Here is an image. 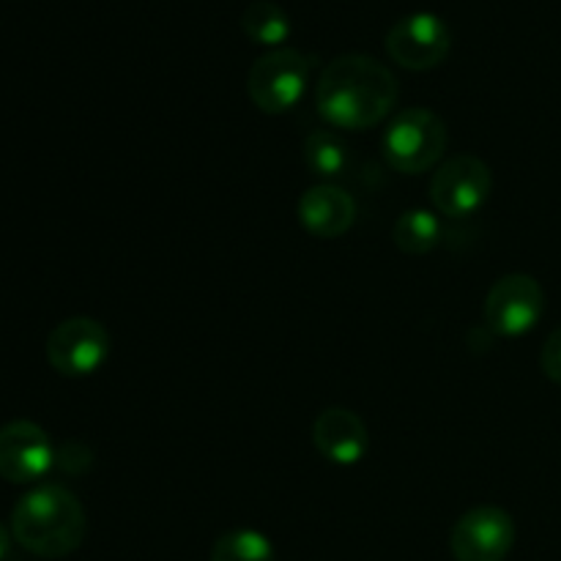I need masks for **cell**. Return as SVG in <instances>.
<instances>
[{
    "instance_id": "obj_15",
    "label": "cell",
    "mask_w": 561,
    "mask_h": 561,
    "mask_svg": "<svg viewBox=\"0 0 561 561\" xmlns=\"http://www.w3.org/2000/svg\"><path fill=\"white\" fill-rule=\"evenodd\" d=\"M392 239L405 255H427L442 241V222L427 208H409L394 222Z\"/></svg>"
},
{
    "instance_id": "obj_3",
    "label": "cell",
    "mask_w": 561,
    "mask_h": 561,
    "mask_svg": "<svg viewBox=\"0 0 561 561\" xmlns=\"http://www.w3.org/2000/svg\"><path fill=\"white\" fill-rule=\"evenodd\" d=\"M383 159L394 173L420 175L436 168L449 146V129L427 107H405L383 131Z\"/></svg>"
},
{
    "instance_id": "obj_17",
    "label": "cell",
    "mask_w": 561,
    "mask_h": 561,
    "mask_svg": "<svg viewBox=\"0 0 561 561\" xmlns=\"http://www.w3.org/2000/svg\"><path fill=\"white\" fill-rule=\"evenodd\" d=\"M540 367L546 373L548 381L559 383L561 387V327L557 332H551V337L546 340L540 351Z\"/></svg>"
},
{
    "instance_id": "obj_11",
    "label": "cell",
    "mask_w": 561,
    "mask_h": 561,
    "mask_svg": "<svg viewBox=\"0 0 561 561\" xmlns=\"http://www.w3.org/2000/svg\"><path fill=\"white\" fill-rule=\"evenodd\" d=\"M312 444L334 466H356L370 449V433L359 414L348 409H327L312 425Z\"/></svg>"
},
{
    "instance_id": "obj_1",
    "label": "cell",
    "mask_w": 561,
    "mask_h": 561,
    "mask_svg": "<svg viewBox=\"0 0 561 561\" xmlns=\"http://www.w3.org/2000/svg\"><path fill=\"white\" fill-rule=\"evenodd\" d=\"M394 102V75L381 60L362 53H345L329 60L316 88L318 113L334 129H373L392 113Z\"/></svg>"
},
{
    "instance_id": "obj_5",
    "label": "cell",
    "mask_w": 561,
    "mask_h": 561,
    "mask_svg": "<svg viewBox=\"0 0 561 561\" xmlns=\"http://www.w3.org/2000/svg\"><path fill=\"white\" fill-rule=\"evenodd\" d=\"M493 192V173L485 159L458 153L436 168L431 179V203L449 219H466L480 211Z\"/></svg>"
},
{
    "instance_id": "obj_16",
    "label": "cell",
    "mask_w": 561,
    "mask_h": 561,
    "mask_svg": "<svg viewBox=\"0 0 561 561\" xmlns=\"http://www.w3.org/2000/svg\"><path fill=\"white\" fill-rule=\"evenodd\" d=\"M208 561H277V551L263 531L230 529L214 540Z\"/></svg>"
},
{
    "instance_id": "obj_9",
    "label": "cell",
    "mask_w": 561,
    "mask_h": 561,
    "mask_svg": "<svg viewBox=\"0 0 561 561\" xmlns=\"http://www.w3.org/2000/svg\"><path fill=\"white\" fill-rule=\"evenodd\" d=\"M515 546V520L496 504H480L458 518L449 535L455 561H504Z\"/></svg>"
},
{
    "instance_id": "obj_13",
    "label": "cell",
    "mask_w": 561,
    "mask_h": 561,
    "mask_svg": "<svg viewBox=\"0 0 561 561\" xmlns=\"http://www.w3.org/2000/svg\"><path fill=\"white\" fill-rule=\"evenodd\" d=\"M301 157H305L307 170L318 179H323V184L345 175L351 164L348 146H345L343 137L337 131L329 129H316L305 137V146H301Z\"/></svg>"
},
{
    "instance_id": "obj_4",
    "label": "cell",
    "mask_w": 561,
    "mask_h": 561,
    "mask_svg": "<svg viewBox=\"0 0 561 561\" xmlns=\"http://www.w3.org/2000/svg\"><path fill=\"white\" fill-rule=\"evenodd\" d=\"M310 82V60L290 47L263 53L247 75V93L266 115H283L301 102Z\"/></svg>"
},
{
    "instance_id": "obj_6",
    "label": "cell",
    "mask_w": 561,
    "mask_h": 561,
    "mask_svg": "<svg viewBox=\"0 0 561 561\" xmlns=\"http://www.w3.org/2000/svg\"><path fill=\"white\" fill-rule=\"evenodd\" d=\"M110 359V332L88 316L60 321L47 337V362L66 378L93 376Z\"/></svg>"
},
{
    "instance_id": "obj_18",
    "label": "cell",
    "mask_w": 561,
    "mask_h": 561,
    "mask_svg": "<svg viewBox=\"0 0 561 561\" xmlns=\"http://www.w3.org/2000/svg\"><path fill=\"white\" fill-rule=\"evenodd\" d=\"M11 540H14V535H11V529H5V526L0 524V561L9 557Z\"/></svg>"
},
{
    "instance_id": "obj_2",
    "label": "cell",
    "mask_w": 561,
    "mask_h": 561,
    "mask_svg": "<svg viewBox=\"0 0 561 561\" xmlns=\"http://www.w3.org/2000/svg\"><path fill=\"white\" fill-rule=\"evenodd\" d=\"M11 535L27 553L64 559L82 546L88 531L80 499L64 485H38L11 510Z\"/></svg>"
},
{
    "instance_id": "obj_10",
    "label": "cell",
    "mask_w": 561,
    "mask_h": 561,
    "mask_svg": "<svg viewBox=\"0 0 561 561\" xmlns=\"http://www.w3.org/2000/svg\"><path fill=\"white\" fill-rule=\"evenodd\" d=\"M58 460L47 431L31 420H14L0 427V477L11 485H31Z\"/></svg>"
},
{
    "instance_id": "obj_7",
    "label": "cell",
    "mask_w": 561,
    "mask_h": 561,
    "mask_svg": "<svg viewBox=\"0 0 561 561\" xmlns=\"http://www.w3.org/2000/svg\"><path fill=\"white\" fill-rule=\"evenodd\" d=\"M546 312V290L531 274H504L485 296V323L499 337H524Z\"/></svg>"
},
{
    "instance_id": "obj_8",
    "label": "cell",
    "mask_w": 561,
    "mask_h": 561,
    "mask_svg": "<svg viewBox=\"0 0 561 561\" xmlns=\"http://www.w3.org/2000/svg\"><path fill=\"white\" fill-rule=\"evenodd\" d=\"M387 55L409 71H431L447 60L453 33L447 22L431 11H414L394 22L383 38Z\"/></svg>"
},
{
    "instance_id": "obj_14",
    "label": "cell",
    "mask_w": 561,
    "mask_h": 561,
    "mask_svg": "<svg viewBox=\"0 0 561 561\" xmlns=\"http://www.w3.org/2000/svg\"><path fill=\"white\" fill-rule=\"evenodd\" d=\"M241 31L263 47H283L290 36V16L274 0H252L244 11H241Z\"/></svg>"
},
{
    "instance_id": "obj_12",
    "label": "cell",
    "mask_w": 561,
    "mask_h": 561,
    "mask_svg": "<svg viewBox=\"0 0 561 561\" xmlns=\"http://www.w3.org/2000/svg\"><path fill=\"white\" fill-rule=\"evenodd\" d=\"M356 201L337 184H316L299 197L296 217L316 239H340L356 222Z\"/></svg>"
}]
</instances>
